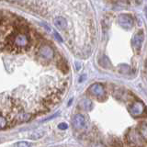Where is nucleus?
I'll list each match as a JSON object with an SVG mask.
<instances>
[{"instance_id": "nucleus-8", "label": "nucleus", "mask_w": 147, "mask_h": 147, "mask_svg": "<svg viewBox=\"0 0 147 147\" xmlns=\"http://www.w3.org/2000/svg\"><path fill=\"white\" fill-rule=\"evenodd\" d=\"M81 107L83 108V109L88 111V110L92 109V102L89 99H84V100H82V102H81Z\"/></svg>"}, {"instance_id": "nucleus-5", "label": "nucleus", "mask_w": 147, "mask_h": 147, "mask_svg": "<svg viewBox=\"0 0 147 147\" xmlns=\"http://www.w3.org/2000/svg\"><path fill=\"white\" fill-rule=\"evenodd\" d=\"M144 107L142 103H134V104H132L131 107H129V110H130L131 115H133L134 117L141 116L142 113L144 112Z\"/></svg>"}, {"instance_id": "nucleus-9", "label": "nucleus", "mask_w": 147, "mask_h": 147, "mask_svg": "<svg viewBox=\"0 0 147 147\" xmlns=\"http://www.w3.org/2000/svg\"><path fill=\"white\" fill-rule=\"evenodd\" d=\"M8 121L6 116H4L3 114H0V130H3L7 126Z\"/></svg>"}, {"instance_id": "nucleus-7", "label": "nucleus", "mask_w": 147, "mask_h": 147, "mask_svg": "<svg viewBox=\"0 0 147 147\" xmlns=\"http://www.w3.org/2000/svg\"><path fill=\"white\" fill-rule=\"evenodd\" d=\"M54 25L56 26L59 30H64L67 29V20L63 17H56L54 18Z\"/></svg>"}, {"instance_id": "nucleus-13", "label": "nucleus", "mask_w": 147, "mask_h": 147, "mask_svg": "<svg viewBox=\"0 0 147 147\" xmlns=\"http://www.w3.org/2000/svg\"><path fill=\"white\" fill-rule=\"evenodd\" d=\"M54 35H55V37H56V39H58L60 41H63V40H62V38H61V37H60L57 33H54Z\"/></svg>"}, {"instance_id": "nucleus-11", "label": "nucleus", "mask_w": 147, "mask_h": 147, "mask_svg": "<svg viewBox=\"0 0 147 147\" xmlns=\"http://www.w3.org/2000/svg\"><path fill=\"white\" fill-rule=\"evenodd\" d=\"M67 124L66 123H60L59 124V126H58V128L60 129V130H66L67 129Z\"/></svg>"}, {"instance_id": "nucleus-1", "label": "nucleus", "mask_w": 147, "mask_h": 147, "mask_svg": "<svg viewBox=\"0 0 147 147\" xmlns=\"http://www.w3.org/2000/svg\"><path fill=\"white\" fill-rule=\"evenodd\" d=\"M118 22L125 30H131L133 27V23H134L132 17L127 15V14H122V15L119 16L118 18Z\"/></svg>"}, {"instance_id": "nucleus-14", "label": "nucleus", "mask_w": 147, "mask_h": 147, "mask_svg": "<svg viewBox=\"0 0 147 147\" xmlns=\"http://www.w3.org/2000/svg\"><path fill=\"white\" fill-rule=\"evenodd\" d=\"M144 13H145V17H146V20H147V7H145V9H144Z\"/></svg>"}, {"instance_id": "nucleus-10", "label": "nucleus", "mask_w": 147, "mask_h": 147, "mask_svg": "<svg viewBox=\"0 0 147 147\" xmlns=\"http://www.w3.org/2000/svg\"><path fill=\"white\" fill-rule=\"evenodd\" d=\"M141 134L142 136L147 140V125H142L141 128Z\"/></svg>"}, {"instance_id": "nucleus-3", "label": "nucleus", "mask_w": 147, "mask_h": 147, "mask_svg": "<svg viewBox=\"0 0 147 147\" xmlns=\"http://www.w3.org/2000/svg\"><path fill=\"white\" fill-rule=\"evenodd\" d=\"M144 31L142 30L138 31L134 35V37H133L132 46H133V48L135 49L136 52H140V50L142 48V41H144Z\"/></svg>"}, {"instance_id": "nucleus-4", "label": "nucleus", "mask_w": 147, "mask_h": 147, "mask_svg": "<svg viewBox=\"0 0 147 147\" xmlns=\"http://www.w3.org/2000/svg\"><path fill=\"white\" fill-rule=\"evenodd\" d=\"M89 92L93 96H96V98H101V96H105L104 86L101 84H98V83H96V84L92 85L89 87Z\"/></svg>"}, {"instance_id": "nucleus-6", "label": "nucleus", "mask_w": 147, "mask_h": 147, "mask_svg": "<svg viewBox=\"0 0 147 147\" xmlns=\"http://www.w3.org/2000/svg\"><path fill=\"white\" fill-rule=\"evenodd\" d=\"M72 122H73V126L76 129H78V130H79V129H82L85 126V123H86L85 117L81 114H76V116L74 117Z\"/></svg>"}, {"instance_id": "nucleus-12", "label": "nucleus", "mask_w": 147, "mask_h": 147, "mask_svg": "<svg viewBox=\"0 0 147 147\" xmlns=\"http://www.w3.org/2000/svg\"><path fill=\"white\" fill-rule=\"evenodd\" d=\"M30 144L28 142H18V144H16L15 146H29Z\"/></svg>"}, {"instance_id": "nucleus-2", "label": "nucleus", "mask_w": 147, "mask_h": 147, "mask_svg": "<svg viewBox=\"0 0 147 147\" xmlns=\"http://www.w3.org/2000/svg\"><path fill=\"white\" fill-rule=\"evenodd\" d=\"M40 56L44 60H52L54 57V52L49 45H42L39 50Z\"/></svg>"}]
</instances>
